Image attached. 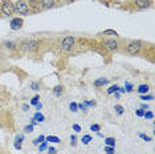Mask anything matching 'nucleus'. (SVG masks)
<instances>
[{
	"instance_id": "4be33fe9",
	"label": "nucleus",
	"mask_w": 155,
	"mask_h": 154,
	"mask_svg": "<svg viewBox=\"0 0 155 154\" xmlns=\"http://www.w3.org/2000/svg\"><path fill=\"white\" fill-rule=\"evenodd\" d=\"M139 137L143 139V141H146V142H150V141H153V138L150 137V136H147V134H143V133H139Z\"/></svg>"
},
{
	"instance_id": "6ab92c4d",
	"label": "nucleus",
	"mask_w": 155,
	"mask_h": 154,
	"mask_svg": "<svg viewBox=\"0 0 155 154\" xmlns=\"http://www.w3.org/2000/svg\"><path fill=\"white\" fill-rule=\"evenodd\" d=\"M44 141H45L44 136H38L36 139H33V145H38V143H41V142H44Z\"/></svg>"
},
{
	"instance_id": "a211bd4d",
	"label": "nucleus",
	"mask_w": 155,
	"mask_h": 154,
	"mask_svg": "<svg viewBox=\"0 0 155 154\" xmlns=\"http://www.w3.org/2000/svg\"><path fill=\"white\" fill-rule=\"evenodd\" d=\"M53 92H54V94H56V96H57V97H60V96H61V94H62V92H64V89H62V86H56V88L53 89Z\"/></svg>"
},
{
	"instance_id": "7c9ffc66",
	"label": "nucleus",
	"mask_w": 155,
	"mask_h": 154,
	"mask_svg": "<svg viewBox=\"0 0 155 154\" xmlns=\"http://www.w3.org/2000/svg\"><path fill=\"white\" fill-rule=\"evenodd\" d=\"M4 45H5L7 48H9V49H13L16 44H15V43H12V41H5V43H4Z\"/></svg>"
},
{
	"instance_id": "4468645a",
	"label": "nucleus",
	"mask_w": 155,
	"mask_h": 154,
	"mask_svg": "<svg viewBox=\"0 0 155 154\" xmlns=\"http://www.w3.org/2000/svg\"><path fill=\"white\" fill-rule=\"evenodd\" d=\"M90 141H93V138H91V136H89V134L82 136V138H81V142H82L84 145H87Z\"/></svg>"
},
{
	"instance_id": "79ce46f5",
	"label": "nucleus",
	"mask_w": 155,
	"mask_h": 154,
	"mask_svg": "<svg viewBox=\"0 0 155 154\" xmlns=\"http://www.w3.org/2000/svg\"><path fill=\"white\" fill-rule=\"evenodd\" d=\"M36 124H37V121L35 120V118H32V120H31V125H33V126H35Z\"/></svg>"
},
{
	"instance_id": "f3484780",
	"label": "nucleus",
	"mask_w": 155,
	"mask_h": 154,
	"mask_svg": "<svg viewBox=\"0 0 155 154\" xmlns=\"http://www.w3.org/2000/svg\"><path fill=\"white\" fill-rule=\"evenodd\" d=\"M33 118H35V120H36L37 122H43V121L45 120L44 114H41V113H40V112H37V113H36V114H35V117H33Z\"/></svg>"
},
{
	"instance_id": "ea45409f",
	"label": "nucleus",
	"mask_w": 155,
	"mask_h": 154,
	"mask_svg": "<svg viewBox=\"0 0 155 154\" xmlns=\"http://www.w3.org/2000/svg\"><path fill=\"white\" fill-rule=\"evenodd\" d=\"M77 108H78V109H81V110H86V108L82 104H77Z\"/></svg>"
},
{
	"instance_id": "39448f33",
	"label": "nucleus",
	"mask_w": 155,
	"mask_h": 154,
	"mask_svg": "<svg viewBox=\"0 0 155 154\" xmlns=\"http://www.w3.org/2000/svg\"><path fill=\"white\" fill-rule=\"evenodd\" d=\"M2 11L5 16H12L13 13H15V4L11 3L9 0H5L2 4Z\"/></svg>"
},
{
	"instance_id": "a18cd8bd",
	"label": "nucleus",
	"mask_w": 155,
	"mask_h": 154,
	"mask_svg": "<svg viewBox=\"0 0 155 154\" xmlns=\"http://www.w3.org/2000/svg\"><path fill=\"white\" fill-rule=\"evenodd\" d=\"M114 154H115V153H114Z\"/></svg>"
},
{
	"instance_id": "37998d69",
	"label": "nucleus",
	"mask_w": 155,
	"mask_h": 154,
	"mask_svg": "<svg viewBox=\"0 0 155 154\" xmlns=\"http://www.w3.org/2000/svg\"><path fill=\"white\" fill-rule=\"evenodd\" d=\"M118 90H119L121 93H126V89H125V88H118Z\"/></svg>"
},
{
	"instance_id": "f8f14e48",
	"label": "nucleus",
	"mask_w": 155,
	"mask_h": 154,
	"mask_svg": "<svg viewBox=\"0 0 155 154\" xmlns=\"http://www.w3.org/2000/svg\"><path fill=\"white\" fill-rule=\"evenodd\" d=\"M137 90H138V93H140V94H146L150 90V86L147 85V84H140Z\"/></svg>"
},
{
	"instance_id": "423d86ee",
	"label": "nucleus",
	"mask_w": 155,
	"mask_h": 154,
	"mask_svg": "<svg viewBox=\"0 0 155 154\" xmlns=\"http://www.w3.org/2000/svg\"><path fill=\"white\" fill-rule=\"evenodd\" d=\"M118 43L115 40H113V38H106V40H104V47L106 48L109 51H117L118 49Z\"/></svg>"
},
{
	"instance_id": "c03bdc74",
	"label": "nucleus",
	"mask_w": 155,
	"mask_h": 154,
	"mask_svg": "<svg viewBox=\"0 0 155 154\" xmlns=\"http://www.w3.org/2000/svg\"><path fill=\"white\" fill-rule=\"evenodd\" d=\"M114 97H115V99H119V93H117V92H114Z\"/></svg>"
},
{
	"instance_id": "c85d7f7f",
	"label": "nucleus",
	"mask_w": 155,
	"mask_h": 154,
	"mask_svg": "<svg viewBox=\"0 0 155 154\" xmlns=\"http://www.w3.org/2000/svg\"><path fill=\"white\" fill-rule=\"evenodd\" d=\"M69 109L72 110V112H77V110H78V108H77V104L76 102H70L69 104Z\"/></svg>"
},
{
	"instance_id": "0eeeda50",
	"label": "nucleus",
	"mask_w": 155,
	"mask_h": 154,
	"mask_svg": "<svg viewBox=\"0 0 155 154\" xmlns=\"http://www.w3.org/2000/svg\"><path fill=\"white\" fill-rule=\"evenodd\" d=\"M24 20L21 17H15V19L11 20V29L12 31H19L20 28H23Z\"/></svg>"
},
{
	"instance_id": "cd10ccee",
	"label": "nucleus",
	"mask_w": 155,
	"mask_h": 154,
	"mask_svg": "<svg viewBox=\"0 0 155 154\" xmlns=\"http://www.w3.org/2000/svg\"><path fill=\"white\" fill-rule=\"evenodd\" d=\"M105 152H106V154H114V146H106L105 148Z\"/></svg>"
},
{
	"instance_id": "f257e3e1",
	"label": "nucleus",
	"mask_w": 155,
	"mask_h": 154,
	"mask_svg": "<svg viewBox=\"0 0 155 154\" xmlns=\"http://www.w3.org/2000/svg\"><path fill=\"white\" fill-rule=\"evenodd\" d=\"M15 13H19L21 16H27L31 13L29 9V4L25 2V0H17L15 3Z\"/></svg>"
},
{
	"instance_id": "f704fd0d",
	"label": "nucleus",
	"mask_w": 155,
	"mask_h": 154,
	"mask_svg": "<svg viewBox=\"0 0 155 154\" xmlns=\"http://www.w3.org/2000/svg\"><path fill=\"white\" fill-rule=\"evenodd\" d=\"M73 130H74L76 133H80L82 129H81V126H80L78 124H74V125H73Z\"/></svg>"
},
{
	"instance_id": "58836bf2",
	"label": "nucleus",
	"mask_w": 155,
	"mask_h": 154,
	"mask_svg": "<svg viewBox=\"0 0 155 154\" xmlns=\"http://www.w3.org/2000/svg\"><path fill=\"white\" fill-rule=\"evenodd\" d=\"M23 110H24V112H28V110H29V105H28V104H24V105H23Z\"/></svg>"
},
{
	"instance_id": "a19ab883",
	"label": "nucleus",
	"mask_w": 155,
	"mask_h": 154,
	"mask_svg": "<svg viewBox=\"0 0 155 154\" xmlns=\"http://www.w3.org/2000/svg\"><path fill=\"white\" fill-rule=\"evenodd\" d=\"M41 108H43V104H41V102H38V104L36 105V109H37V110H40Z\"/></svg>"
},
{
	"instance_id": "ddd939ff",
	"label": "nucleus",
	"mask_w": 155,
	"mask_h": 154,
	"mask_svg": "<svg viewBox=\"0 0 155 154\" xmlns=\"http://www.w3.org/2000/svg\"><path fill=\"white\" fill-rule=\"evenodd\" d=\"M45 141H47V142L58 143V142H61V139H60L57 136H48V137H45Z\"/></svg>"
},
{
	"instance_id": "1a4fd4ad",
	"label": "nucleus",
	"mask_w": 155,
	"mask_h": 154,
	"mask_svg": "<svg viewBox=\"0 0 155 154\" xmlns=\"http://www.w3.org/2000/svg\"><path fill=\"white\" fill-rule=\"evenodd\" d=\"M151 4L150 0H135V7L138 9H144V8H149Z\"/></svg>"
},
{
	"instance_id": "7ed1b4c3",
	"label": "nucleus",
	"mask_w": 155,
	"mask_h": 154,
	"mask_svg": "<svg viewBox=\"0 0 155 154\" xmlns=\"http://www.w3.org/2000/svg\"><path fill=\"white\" fill-rule=\"evenodd\" d=\"M74 45H76V38L73 36H66L62 38V41H61V48L66 52L72 51L73 48H74Z\"/></svg>"
},
{
	"instance_id": "393cba45",
	"label": "nucleus",
	"mask_w": 155,
	"mask_h": 154,
	"mask_svg": "<svg viewBox=\"0 0 155 154\" xmlns=\"http://www.w3.org/2000/svg\"><path fill=\"white\" fill-rule=\"evenodd\" d=\"M118 88H119V86H118V85H111V86H110V88H109V89H107V94H111V93L117 92V90H118Z\"/></svg>"
},
{
	"instance_id": "bb28decb",
	"label": "nucleus",
	"mask_w": 155,
	"mask_h": 154,
	"mask_svg": "<svg viewBox=\"0 0 155 154\" xmlns=\"http://www.w3.org/2000/svg\"><path fill=\"white\" fill-rule=\"evenodd\" d=\"M125 89H126V92H133V90H134V86H133L130 82H125Z\"/></svg>"
},
{
	"instance_id": "9d476101",
	"label": "nucleus",
	"mask_w": 155,
	"mask_h": 154,
	"mask_svg": "<svg viewBox=\"0 0 155 154\" xmlns=\"http://www.w3.org/2000/svg\"><path fill=\"white\" fill-rule=\"evenodd\" d=\"M101 35L102 36H106V37H117L118 36L117 31H114V29H105Z\"/></svg>"
},
{
	"instance_id": "72a5a7b5",
	"label": "nucleus",
	"mask_w": 155,
	"mask_h": 154,
	"mask_svg": "<svg viewBox=\"0 0 155 154\" xmlns=\"http://www.w3.org/2000/svg\"><path fill=\"white\" fill-rule=\"evenodd\" d=\"M21 146H23V141H20V139H16V142H15V148L17 150H20L21 149Z\"/></svg>"
},
{
	"instance_id": "412c9836",
	"label": "nucleus",
	"mask_w": 155,
	"mask_h": 154,
	"mask_svg": "<svg viewBox=\"0 0 155 154\" xmlns=\"http://www.w3.org/2000/svg\"><path fill=\"white\" fill-rule=\"evenodd\" d=\"M140 100H143V101H151V100H154V96H153V94H142Z\"/></svg>"
},
{
	"instance_id": "a878e982",
	"label": "nucleus",
	"mask_w": 155,
	"mask_h": 154,
	"mask_svg": "<svg viewBox=\"0 0 155 154\" xmlns=\"http://www.w3.org/2000/svg\"><path fill=\"white\" fill-rule=\"evenodd\" d=\"M38 101H40V96H35L32 100H31V105H35V106H36V105L38 104Z\"/></svg>"
},
{
	"instance_id": "473e14b6",
	"label": "nucleus",
	"mask_w": 155,
	"mask_h": 154,
	"mask_svg": "<svg viewBox=\"0 0 155 154\" xmlns=\"http://www.w3.org/2000/svg\"><path fill=\"white\" fill-rule=\"evenodd\" d=\"M31 88H32L33 90H40V84L38 82H32L31 84Z\"/></svg>"
},
{
	"instance_id": "c756f323",
	"label": "nucleus",
	"mask_w": 155,
	"mask_h": 154,
	"mask_svg": "<svg viewBox=\"0 0 155 154\" xmlns=\"http://www.w3.org/2000/svg\"><path fill=\"white\" fill-rule=\"evenodd\" d=\"M84 106L85 108H89V106H94V105H96V102H94V101H84Z\"/></svg>"
},
{
	"instance_id": "c9c22d12",
	"label": "nucleus",
	"mask_w": 155,
	"mask_h": 154,
	"mask_svg": "<svg viewBox=\"0 0 155 154\" xmlns=\"http://www.w3.org/2000/svg\"><path fill=\"white\" fill-rule=\"evenodd\" d=\"M70 143H72V146H76V143H77V137L76 136H72V137H70Z\"/></svg>"
},
{
	"instance_id": "20e7f679",
	"label": "nucleus",
	"mask_w": 155,
	"mask_h": 154,
	"mask_svg": "<svg viewBox=\"0 0 155 154\" xmlns=\"http://www.w3.org/2000/svg\"><path fill=\"white\" fill-rule=\"evenodd\" d=\"M23 47L24 49L28 51V52H35L40 48V41L37 40H25L23 41Z\"/></svg>"
},
{
	"instance_id": "b1692460",
	"label": "nucleus",
	"mask_w": 155,
	"mask_h": 154,
	"mask_svg": "<svg viewBox=\"0 0 155 154\" xmlns=\"http://www.w3.org/2000/svg\"><path fill=\"white\" fill-rule=\"evenodd\" d=\"M90 130H93V132H100L101 130V125H98V124H93V125H90Z\"/></svg>"
},
{
	"instance_id": "f03ea898",
	"label": "nucleus",
	"mask_w": 155,
	"mask_h": 154,
	"mask_svg": "<svg viewBox=\"0 0 155 154\" xmlns=\"http://www.w3.org/2000/svg\"><path fill=\"white\" fill-rule=\"evenodd\" d=\"M140 48H142V41L140 40H133L130 41L127 44V47H126V52H127L129 55L131 56H135L137 53H139Z\"/></svg>"
},
{
	"instance_id": "5701e85b",
	"label": "nucleus",
	"mask_w": 155,
	"mask_h": 154,
	"mask_svg": "<svg viewBox=\"0 0 155 154\" xmlns=\"http://www.w3.org/2000/svg\"><path fill=\"white\" fill-rule=\"evenodd\" d=\"M143 117L147 118V120H153V118H154V113H153V112H146V110H144Z\"/></svg>"
},
{
	"instance_id": "2eb2a0df",
	"label": "nucleus",
	"mask_w": 155,
	"mask_h": 154,
	"mask_svg": "<svg viewBox=\"0 0 155 154\" xmlns=\"http://www.w3.org/2000/svg\"><path fill=\"white\" fill-rule=\"evenodd\" d=\"M114 110L118 116H122L123 113H125V109H123L122 105H114Z\"/></svg>"
},
{
	"instance_id": "4c0bfd02",
	"label": "nucleus",
	"mask_w": 155,
	"mask_h": 154,
	"mask_svg": "<svg viewBox=\"0 0 155 154\" xmlns=\"http://www.w3.org/2000/svg\"><path fill=\"white\" fill-rule=\"evenodd\" d=\"M56 153H57V150H56L54 148H52V146L48 148V154H56Z\"/></svg>"
},
{
	"instance_id": "6e6552de",
	"label": "nucleus",
	"mask_w": 155,
	"mask_h": 154,
	"mask_svg": "<svg viewBox=\"0 0 155 154\" xmlns=\"http://www.w3.org/2000/svg\"><path fill=\"white\" fill-rule=\"evenodd\" d=\"M38 4L43 7L44 9H49L56 5V0H38Z\"/></svg>"
},
{
	"instance_id": "2f4dec72",
	"label": "nucleus",
	"mask_w": 155,
	"mask_h": 154,
	"mask_svg": "<svg viewBox=\"0 0 155 154\" xmlns=\"http://www.w3.org/2000/svg\"><path fill=\"white\" fill-rule=\"evenodd\" d=\"M33 132V125H27L24 128V133H32Z\"/></svg>"
},
{
	"instance_id": "dca6fc26",
	"label": "nucleus",
	"mask_w": 155,
	"mask_h": 154,
	"mask_svg": "<svg viewBox=\"0 0 155 154\" xmlns=\"http://www.w3.org/2000/svg\"><path fill=\"white\" fill-rule=\"evenodd\" d=\"M105 143H106V146H115V139L113 137H106L105 138Z\"/></svg>"
},
{
	"instance_id": "aec40b11",
	"label": "nucleus",
	"mask_w": 155,
	"mask_h": 154,
	"mask_svg": "<svg viewBox=\"0 0 155 154\" xmlns=\"http://www.w3.org/2000/svg\"><path fill=\"white\" fill-rule=\"evenodd\" d=\"M45 149H48V142H47V141L38 143V150H40V152H44Z\"/></svg>"
},
{
	"instance_id": "9b49d317",
	"label": "nucleus",
	"mask_w": 155,
	"mask_h": 154,
	"mask_svg": "<svg viewBox=\"0 0 155 154\" xmlns=\"http://www.w3.org/2000/svg\"><path fill=\"white\" fill-rule=\"evenodd\" d=\"M109 82V80L107 79H104V77H100V79H97V80H94V85L96 86H104V85H106V84Z\"/></svg>"
},
{
	"instance_id": "e433bc0d",
	"label": "nucleus",
	"mask_w": 155,
	"mask_h": 154,
	"mask_svg": "<svg viewBox=\"0 0 155 154\" xmlns=\"http://www.w3.org/2000/svg\"><path fill=\"white\" fill-rule=\"evenodd\" d=\"M135 114L138 116V117H143V114H144V110H143V109H137Z\"/></svg>"
}]
</instances>
